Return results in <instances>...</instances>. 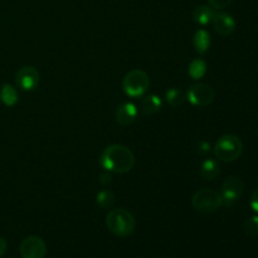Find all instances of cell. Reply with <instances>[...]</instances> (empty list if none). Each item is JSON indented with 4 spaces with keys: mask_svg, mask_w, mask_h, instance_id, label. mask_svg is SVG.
Returning <instances> with one entry per match:
<instances>
[{
    "mask_svg": "<svg viewBox=\"0 0 258 258\" xmlns=\"http://www.w3.org/2000/svg\"><path fill=\"white\" fill-rule=\"evenodd\" d=\"M98 161L108 173L125 174L135 165V156L127 146L113 144L103 149Z\"/></svg>",
    "mask_w": 258,
    "mask_h": 258,
    "instance_id": "obj_1",
    "label": "cell"
},
{
    "mask_svg": "<svg viewBox=\"0 0 258 258\" xmlns=\"http://www.w3.org/2000/svg\"><path fill=\"white\" fill-rule=\"evenodd\" d=\"M107 229L116 237H128L136 228V221L133 214L125 208L111 209L106 216Z\"/></svg>",
    "mask_w": 258,
    "mask_h": 258,
    "instance_id": "obj_2",
    "label": "cell"
},
{
    "mask_svg": "<svg viewBox=\"0 0 258 258\" xmlns=\"http://www.w3.org/2000/svg\"><path fill=\"white\" fill-rule=\"evenodd\" d=\"M243 151L242 140L236 135H223L214 145V155L219 161L232 163L241 156Z\"/></svg>",
    "mask_w": 258,
    "mask_h": 258,
    "instance_id": "obj_3",
    "label": "cell"
},
{
    "mask_svg": "<svg viewBox=\"0 0 258 258\" xmlns=\"http://www.w3.org/2000/svg\"><path fill=\"white\" fill-rule=\"evenodd\" d=\"M223 204L221 193L214 189L204 188L197 191L191 198V206L197 212L201 213H212L218 211Z\"/></svg>",
    "mask_w": 258,
    "mask_h": 258,
    "instance_id": "obj_4",
    "label": "cell"
},
{
    "mask_svg": "<svg viewBox=\"0 0 258 258\" xmlns=\"http://www.w3.org/2000/svg\"><path fill=\"white\" fill-rule=\"evenodd\" d=\"M150 86V80L146 72L141 70H133L123 77L122 87L127 96L133 98L141 97L146 93Z\"/></svg>",
    "mask_w": 258,
    "mask_h": 258,
    "instance_id": "obj_5",
    "label": "cell"
},
{
    "mask_svg": "<svg viewBox=\"0 0 258 258\" xmlns=\"http://www.w3.org/2000/svg\"><path fill=\"white\" fill-rule=\"evenodd\" d=\"M214 97H216V92L213 87L207 83H196V85H191L186 91V98L191 105L197 107L209 106L214 101Z\"/></svg>",
    "mask_w": 258,
    "mask_h": 258,
    "instance_id": "obj_6",
    "label": "cell"
},
{
    "mask_svg": "<svg viewBox=\"0 0 258 258\" xmlns=\"http://www.w3.org/2000/svg\"><path fill=\"white\" fill-rule=\"evenodd\" d=\"M244 190V183L239 176H228L222 184V201L226 206H233Z\"/></svg>",
    "mask_w": 258,
    "mask_h": 258,
    "instance_id": "obj_7",
    "label": "cell"
},
{
    "mask_svg": "<svg viewBox=\"0 0 258 258\" xmlns=\"http://www.w3.org/2000/svg\"><path fill=\"white\" fill-rule=\"evenodd\" d=\"M19 252L22 258H44L47 254V244L40 237L29 236L22 241Z\"/></svg>",
    "mask_w": 258,
    "mask_h": 258,
    "instance_id": "obj_8",
    "label": "cell"
},
{
    "mask_svg": "<svg viewBox=\"0 0 258 258\" xmlns=\"http://www.w3.org/2000/svg\"><path fill=\"white\" fill-rule=\"evenodd\" d=\"M40 75L33 66H24L15 75V83L23 91H33L38 87Z\"/></svg>",
    "mask_w": 258,
    "mask_h": 258,
    "instance_id": "obj_9",
    "label": "cell"
},
{
    "mask_svg": "<svg viewBox=\"0 0 258 258\" xmlns=\"http://www.w3.org/2000/svg\"><path fill=\"white\" fill-rule=\"evenodd\" d=\"M212 24H213L216 32L223 37L233 34L234 30H236V20L233 19L232 15L227 14V13H214Z\"/></svg>",
    "mask_w": 258,
    "mask_h": 258,
    "instance_id": "obj_10",
    "label": "cell"
},
{
    "mask_svg": "<svg viewBox=\"0 0 258 258\" xmlns=\"http://www.w3.org/2000/svg\"><path fill=\"white\" fill-rule=\"evenodd\" d=\"M138 117V107L133 102H125L117 107L115 112V118L118 125L121 126H130L131 123L135 122Z\"/></svg>",
    "mask_w": 258,
    "mask_h": 258,
    "instance_id": "obj_11",
    "label": "cell"
},
{
    "mask_svg": "<svg viewBox=\"0 0 258 258\" xmlns=\"http://www.w3.org/2000/svg\"><path fill=\"white\" fill-rule=\"evenodd\" d=\"M199 174L206 180H214L218 178L221 174V166L216 159H207L202 163L201 169H199Z\"/></svg>",
    "mask_w": 258,
    "mask_h": 258,
    "instance_id": "obj_12",
    "label": "cell"
},
{
    "mask_svg": "<svg viewBox=\"0 0 258 258\" xmlns=\"http://www.w3.org/2000/svg\"><path fill=\"white\" fill-rule=\"evenodd\" d=\"M161 100L160 97H158L156 95H149L141 100V111H143L144 115H154V113L159 112L161 108Z\"/></svg>",
    "mask_w": 258,
    "mask_h": 258,
    "instance_id": "obj_13",
    "label": "cell"
},
{
    "mask_svg": "<svg viewBox=\"0 0 258 258\" xmlns=\"http://www.w3.org/2000/svg\"><path fill=\"white\" fill-rule=\"evenodd\" d=\"M193 44L199 54H204L211 47V34L206 29L197 30L193 38Z\"/></svg>",
    "mask_w": 258,
    "mask_h": 258,
    "instance_id": "obj_14",
    "label": "cell"
},
{
    "mask_svg": "<svg viewBox=\"0 0 258 258\" xmlns=\"http://www.w3.org/2000/svg\"><path fill=\"white\" fill-rule=\"evenodd\" d=\"M214 10L207 5H199L193 12V19L197 24L199 25H208L211 24L214 17Z\"/></svg>",
    "mask_w": 258,
    "mask_h": 258,
    "instance_id": "obj_15",
    "label": "cell"
},
{
    "mask_svg": "<svg viewBox=\"0 0 258 258\" xmlns=\"http://www.w3.org/2000/svg\"><path fill=\"white\" fill-rule=\"evenodd\" d=\"M0 100L8 107H12L18 102V92L12 85L5 83L0 88Z\"/></svg>",
    "mask_w": 258,
    "mask_h": 258,
    "instance_id": "obj_16",
    "label": "cell"
},
{
    "mask_svg": "<svg viewBox=\"0 0 258 258\" xmlns=\"http://www.w3.org/2000/svg\"><path fill=\"white\" fill-rule=\"evenodd\" d=\"M166 102L171 106V107H180L184 105L186 100V93L180 88L173 87L166 92L165 95Z\"/></svg>",
    "mask_w": 258,
    "mask_h": 258,
    "instance_id": "obj_17",
    "label": "cell"
},
{
    "mask_svg": "<svg viewBox=\"0 0 258 258\" xmlns=\"http://www.w3.org/2000/svg\"><path fill=\"white\" fill-rule=\"evenodd\" d=\"M188 73L193 80H201L207 73V63L201 58H196L189 64Z\"/></svg>",
    "mask_w": 258,
    "mask_h": 258,
    "instance_id": "obj_18",
    "label": "cell"
},
{
    "mask_svg": "<svg viewBox=\"0 0 258 258\" xmlns=\"http://www.w3.org/2000/svg\"><path fill=\"white\" fill-rule=\"evenodd\" d=\"M96 201H97V204L102 209H111L113 207L116 202V197L112 191L110 190H101L98 191L97 197H96Z\"/></svg>",
    "mask_w": 258,
    "mask_h": 258,
    "instance_id": "obj_19",
    "label": "cell"
},
{
    "mask_svg": "<svg viewBox=\"0 0 258 258\" xmlns=\"http://www.w3.org/2000/svg\"><path fill=\"white\" fill-rule=\"evenodd\" d=\"M244 232H246L248 236L251 237H257L258 236V216L249 217L243 224Z\"/></svg>",
    "mask_w": 258,
    "mask_h": 258,
    "instance_id": "obj_20",
    "label": "cell"
},
{
    "mask_svg": "<svg viewBox=\"0 0 258 258\" xmlns=\"http://www.w3.org/2000/svg\"><path fill=\"white\" fill-rule=\"evenodd\" d=\"M207 2L209 3V5H211L212 8L221 10V9H224V8L229 7L232 0H207Z\"/></svg>",
    "mask_w": 258,
    "mask_h": 258,
    "instance_id": "obj_21",
    "label": "cell"
},
{
    "mask_svg": "<svg viewBox=\"0 0 258 258\" xmlns=\"http://www.w3.org/2000/svg\"><path fill=\"white\" fill-rule=\"evenodd\" d=\"M249 204H251V208L253 209L256 213H258V188L252 193L251 201H249Z\"/></svg>",
    "mask_w": 258,
    "mask_h": 258,
    "instance_id": "obj_22",
    "label": "cell"
},
{
    "mask_svg": "<svg viewBox=\"0 0 258 258\" xmlns=\"http://www.w3.org/2000/svg\"><path fill=\"white\" fill-rule=\"evenodd\" d=\"M111 181H112V176H111L108 173H102L100 175V183L103 184V185H107V184H110Z\"/></svg>",
    "mask_w": 258,
    "mask_h": 258,
    "instance_id": "obj_23",
    "label": "cell"
},
{
    "mask_svg": "<svg viewBox=\"0 0 258 258\" xmlns=\"http://www.w3.org/2000/svg\"><path fill=\"white\" fill-rule=\"evenodd\" d=\"M209 151H211V145H209L208 143L203 141V143L199 144V153L203 154V155H206V154H208Z\"/></svg>",
    "mask_w": 258,
    "mask_h": 258,
    "instance_id": "obj_24",
    "label": "cell"
},
{
    "mask_svg": "<svg viewBox=\"0 0 258 258\" xmlns=\"http://www.w3.org/2000/svg\"><path fill=\"white\" fill-rule=\"evenodd\" d=\"M7 248H8L7 241H5L3 237H0V257L4 256L5 252H7Z\"/></svg>",
    "mask_w": 258,
    "mask_h": 258,
    "instance_id": "obj_25",
    "label": "cell"
}]
</instances>
